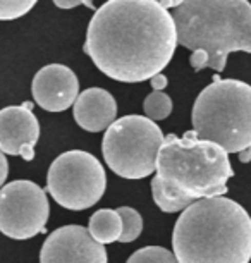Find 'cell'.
Returning a JSON list of instances; mask_svg holds the SVG:
<instances>
[{"label":"cell","instance_id":"cell-1","mask_svg":"<svg viewBox=\"0 0 251 263\" xmlns=\"http://www.w3.org/2000/svg\"><path fill=\"white\" fill-rule=\"evenodd\" d=\"M176 47V21L157 0H107L88 24L85 53L110 79L143 83L169 66Z\"/></svg>","mask_w":251,"mask_h":263},{"label":"cell","instance_id":"cell-2","mask_svg":"<svg viewBox=\"0 0 251 263\" xmlns=\"http://www.w3.org/2000/svg\"><path fill=\"white\" fill-rule=\"evenodd\" d=\"M172 248L181 263H248L251 217L224 195L200 198L181 212Z\"/></svg>","mask_w":251,"mask_h":263},{"label":"cell","instance_id":"cell-3","mask_svg":"<svg viewBox=\"0 0 251 263\" xmlns=\"http://www.w3.org/2000/svg\"><path fill=\"white\" fill-rule=\"evenodd\" d=\"M177 43L201 50L206 67L222 72L233 52L251 53V4L248 0H184L174 7Z\"/></svg>","mask_w":251,"mask_h":263},{"label":"cell","instance_id":"cell-4","mask_svg":"<svg viewBox=\"0 0 251 263\" xmlns=\"http://www.w3.org/2000/svg\"><path fill=\"white\" fill-rule=\"evenodd\" d=\"M155 172L167 186L191 201L225 195L227 181L234 176L229 152L214 141L201 140L195 129L183 138L165 136Z\"/></svg>","mask_w":251,"mask_h":263},{"label":"cell","instance_id":"cell-5","mask_svg":"<svg viewBox=\"0 0 251 263\" xmlns=\"http://www.w3.org/2000/svg\"><path fill=\"white\" fill-rule=\"evenodd\" d=\"M191 122L201 140L239 153L251 145V86L239 79L215 78L196 97Z\"/></svg>","mask_w":251,"mask_h":263},{"label":"cell","instance_id":"cell-6","mask_svg":"<svg viewBox=\"0 0 251 263\" xmlns=\"http://www.w3.org/2000/svg\"><path fill=\"white\" fill-rule=\"evenodd\" d=\"M164 133L148 116H124L105 129L102 152L110 171L124 179H145L157 171Z\"/></svg>","mask_w":251,"mask_h":263},{"label":"cell","instance_id":"cell-7","mask_svg":"<svg viewBox=\"0 0 251 263\" xmlns=\"http://www.w3.org/2000/svg\"><path fill=\"white\" fill-rule=\"evenodd\" d=\"M107 187L105 168L96 157L83 150L59 155L47 174V191L61 206L81 212L102 200Z\"/></svg>","mask_w":251,"mask_h":263},{"label":"cell","instance_id":"cell-8","mask_svg":"<svg viewBox=\"0 0 251 263\" xmlns=\"http://www.w3.org/2000/svg\"><path fill=\"white\" fill-rule=\"evenodd\" d=\"M50 205L45 191L33 181H12L0 187V232L16 241L45 231Z\"/></svg>","mask_w":251,"mask_h":263},{"label":"cell","instance_id":"cell-9","mask_svg":"<svg viewBox=\"0 0 251 263\" xmlns=\"http://www.w3.org/2000/svg\"><path fill=\"white\" fill-rule=\"evenodd\" d=\"M107 250L83 226H64L47 237L40 251L43 263H105Z\"/></svg>","mask_w":251,"mask_h":263},{"label":"cell","instance_id":"cell-10","mask_svg":"<svg viewBox=\"0 0 251 263\" xmlns=\"http://www.w3.org/2000/svg\"><path fill=\"white\" fill-rule=\"evenodd\" d=\"M34 102L47 112H64L80 95L76 74L62 64H48L34 74L31 83Z\"/></svg>","mask_w":251,"mask_h":263},{"label":"cell","instance_id":"cell-11","mask_svg":"<svg viewBox=\"0 0 251 263\" xmlns=\"http://www.w3.org/2000/svg\"><path fill=\"white\" fill-rule=\"evenodd\" d=\"M40 138V124L28 105H12L0 110V150L31 162Z\"/></svg>","mask_w":251,"mask_h":263},{"label":"cell","instance_id":"cell-12","mask_svg":"<svg viewBox=\"0 0 251 263\" xmlns=\"http://www.w3.org/2000/svg\"><path fill=\"white\" fill-rule=\"evenodd\" d=\"M72 114L81 129L88 133H100L115 121L117 103L107 90L88 88L78 95Z\"/></svg>","mask_w":251,"mask_h":263},{"label":"cell","instance_id":"cell-13","mask_svg":"<svg viewBox=\"0 0 251 263\" xmlns=\"http://www.w3.org/2000/svg\"><path fill=\"white\" fill-rule=\"evenodd\" d=\"M88 229H90L91 236L102 245L115 242L119 241L122 234V217L117 210L102 208V210H98L91 215Z\"/></svg>","mask_w":251,"mask_h":263},{"label":"cell","instance_id":"cell-14","mask_svg":"<svg viewBox=\"0 0 251 263\" xmlns=\"http://www.w3.org/2000/svg\"><path fill=\"white\" fill-rule=\"evenodd\" d=\"M151 195H153V201L157 203V206L165 213L183 212L186 206H189L193 203L188 198L181 196L170 186H167L159 176H155L151 179Z\"/></svg>","mask_w":251,"mask_h":263},{"label":"cell","instance_id":"cell-15","mask_svg":"<svg viewBox=\"0 0 251 263\" xmlns=\"http://www.w3.org/2000/svg\"><path fill=\"white\" fill-rule=\"evenodd\" d=\"M143 110H145V114L150 119H153V121H164L172 112V100L167 93L160 90H153V93H150L145 98Z\"/></svg>","mask_w":251,"mask_h":263},{"label":"cell","instance_id":"cell-16","mask_svg":"<svg viewBox=\"0 0 251 263\" xmlns=\"http://www.w3.org/2000/svg\"><path fill=\"white\" fill-rule=\"evenodd\" d=\"M117 212L122 217V234L119 237L121 242H132L138 239L143 231V218L140 212H136L131 206H121L117 208Z\"/></svg>","mask_w":251,"mask_h":263},{"label":"cell","instance_id":"cell-17","mask_svg":"<svg viewBox=\"0 0 251 263\" xmlns=\"http://www.w3.org/2000/svg\"><path fill=\"white\" fill-rule=\"evenodd\" d=\"M174 251H169L167 248L160 246H146L134 251L129 256V263H174Z\"/></svg>","mask_w":251,"mask_h":263},{"label":"cell","instance_id":"cell-18","mask_svg":"<svg viewBox=\"0 0 251 263\" xmlns=\"http://www.w3.org/2000/svg\"><path fill=\"white\" fill-rule=\"evenodd\" d=\"M38 0H0V21H14L31 11Z\"/></svg>","mask_w":251,"mask_h":263},{"label":"cell","instance_id":"cell-19","mask_svg":"<svg viewBox=\"0 0 251 263\" xmlns=\"http://www.w3.org/2000/svg\"><path fill=\"white\" fill-rule=\"evenodd\" d=\"M53 4L59 9H74L78 6H86L91 11H96V7L93 6V0H53Z\"/></svg>","mask_w":251,"mask_h":263},{"label":"cell","instance_id":"cell-20","mask_svg":"<svg viewBox=\"0 0 251 263\" xmlns=\"http://www.w3.org/2000/svg\"><path fill=\"white\" fill-rule=\"evenodd\" d=\"M150 84H151V88L153 90H160V91H164L165 88H167V84H169V79H167L164 74H160V72H157V74H153L150 79Z\"/></svg>","mask_w":251,"mask_h":263},{"label":"cell","instance_id":"cell-21","mask_svg":"<svg viewBox=\"0 0 251 263\" xmlns=\"http://www.w3.org/2000/svg\"><path fill=\"white\" fill-rule=\"evenodd\" d=\"M7 176H9V162H7L6 153L0 150V187L6 184Z\"/></svg>","mask_w":251,"mask_h":263},{"label":"cell","instance_id":"cell-22","mask_svg":"<svg viewBox=\"0 0 251 263\" xmlns=\"http://www.w3.org/2000/svg\"><path fill=\"white\" fill-rule=\"evenodd\" d=\"M239 162L241 163H248V162H251V145L249 146H246L244 150H241L239 153Z\"/></svg>","mask_w":251,"mask_h":263},{"label":"cell","instance_id":"cell-23","mask_svg":"<svg viewBox=\"0 0 251 263\" xmlns=\"http://www.w3.org/2000/svg\"><path fill=\"white\" fill-rule=\"evenodd\" d=\"M159 4H162L165 9H174L177 6H181V4L184 2V0H157Z\"/></svg>","mask_w":251,"mask_h":263}]
</instances>
